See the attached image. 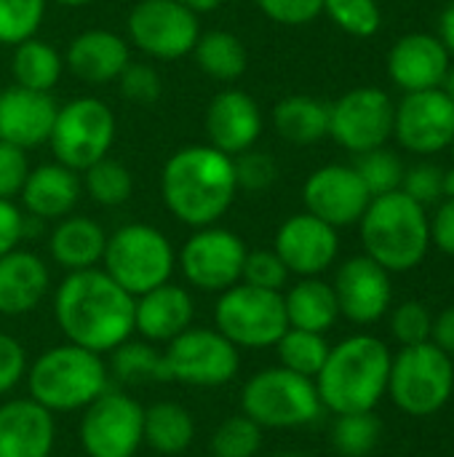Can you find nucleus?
<instances>
[{
	"mask_svg": "<svg viewBox=\"0 0 454 457\" xmlns=\"http://www.w3.org/2000/svg\"><path fill=\"white\" fill-rule=\"evenodd\" d=\"M241 281L257 289L281 292L284 284L289 281V268L276 254V249H254V252H246Z\"/></svg>",
	"mask_w": 454,
	"mask_h": 457,
	"instance_id": "37998d69",
	"label": "nucleus"
},
{
	"mask_svg": "<svg viewBox=\"0 0 454 457\" xmlns=\"http://www.w3.org/2000/svg\"><path fill=\"white\" fill-rule=\"evenodd\" d=\"M380 420L375 412H351L337 415L332 428V445L343 457H367L380 442Z\"/></svg>",
	"mask_w": 454,
	"mask_h": 457,
	"instance_id": "e433bc0d",
	"label": "nucleus"
},
{
	"mask_svg": "<svg viewBox=\"0 0 454 457\" xmlns=\"http://www.w3.org/2000/svg\"><path fill=\"white\" fill-rule=\"evenodd\" d=\"M431 329H433V316L423 303H415V300L401 303L391 316V332L404 348L428 343Z\"/></svg>",
	"mask_w": 454,
	"mask_h": 457,
	"instance_id": "c03bdc74",
	"label": "nucleus"
},
{
	"mask_svg": "<svg viewBox=\"0 0 454 457\" xmlns=\"http://www.w3.org/2000/svg\"><path fill=\"white\" fill-rule=\"evenodd\" d=\"M102 270L131 297L171 281L177 254L171 241L153 225L131 222L107 236Z\"/></svg>",
	"mask_w": 454,
	"mask_h": 457,
	"instance_id": "423d86ee",
	"label": "nucleus"
},
{
	"mask_svg": "<svg viewBox=\"0 0 454 457\" xmlns=\"http://www.w3.org/2000/svg\"><path fill=\"white\" fill-rule=\"evenodd\" d=\"M45 0H0V43L19 46L40 29Z\"/></svg>",
	"mask_w": 454,
	"mask_h": 457,
	"instance_id": "58836bf2",
	"label": "nucleus"
},
{
	"mask_svg": "<svg viewBox=\"0 0 454 457\" xmlns=\"http://www.w3.org/2000/svg\"><path fill=\"white\" fill-rule=\"evenodd\" d=\"M442 195L454 198V166L450 171H444V177H442Z\"/></svg>",
	"mask_w": 454,
	"mask_h": 457,
	"instance_id": "4d7b16f0",
	"label": "nucleus"
},
{
	"mask_svg": "<svg viewBox=\"0 0 454 457\" xmlns=\"http://www.w3.org/2000/svg\"><path fill=\"white\" fill-rule=\"evenodd\" d=\"M353 169L359 171V177L367 185L372 198L393 193V190H401L404 166H401V161L393 153H388L383 147L361 153V158H359V163Z\"/></svg>",
	"mask_w": 454,
	"mask_h": 457,
	"instance_id": "ea45409f",
	"label": "nucleus"
},
{
	"mask_svg": "<svg viewBox=\"0 0 454 457\" xmlns=\"http://www.w3.org/2000/svg\"><path fill=\"white\" fill-rule=\"evenodd\" d=\"M195 303L185 287L171 281L134 297V332L147 343H171L177 335L193 327Z\"/></svg>",
	"mask_w": 454,
	"mask_h": 457,
	"instance_id": "b1692460",
	"label": "nucleus"
},
{
	"mask_svg": "<svg viewBox=\"0 0 454 457\" xmlns=\"http://www.w3.org/2000/svg\"><path fill=\"white\" fill-rule=\"evenodd\" d=\"M442 169L433 166V163H420V166H412L409 171H404V179H401V190L417 201L420 206L425 204H433L439 195H442Z\"/></svg>",
	"mask_w": 454,
	"mask_h": 457,
	"instance_id": "09e8293b",
	"label": "nucleus"
},
{
	"mask_svg": "<svg viewBox=\"0 0 454 457\" xmlns=\"http://www.w3.org/2000/svg\"><path fill=\"white\" fill-rule=\"evenodd\" d=\"M396 104L380 88H353L329 104V134L351 153H369L393 134Z\"/></svg>",
	"mask_w": 454,
	"mask_h": 457,
	"instance_id": "2eb2a0df",
	"label": "nucleus"
},
{
	"mask_svg": "<svg viewBox=\"0 0 454 457\" xmlns=\"http://www.w3.org/2000/svg\"><path fill=\"white\" fill-rule=\"evenodd\" d=\"M54 3H59V5H67V8H83V5H88L91 0H54Z\"/></svg>",
	"mask_w": 454,
	"mask_h": 457,
	"instance_id": "bf43d9fd",
	"label": "nucleus"
},
{
	"mask_svg": "<svg viewBox=\"0 0 454 457\" xmlns=\"http://www.w3.org/2000/svg\"><path fill=\"white\" fill-rule=\"evenodd\" d=\"M128 62V43L110 29H86L67 48V67L83 83L118 80Z\"/></svg>",
	"mask_w": 454,
	"mask_h": 457,
	"instance_id": "bb28decb",
	"label": "nucleus"
},
{
	"mask_svg": "<svg viewBox=\"0 0 454 457\" xmlns=\"http://www.w3.org/2000/svg\"><path fill=\"white\" fill-rule=\"evenodd\" d=\"M393 134L401 147L417 155H433L452 145L454 102L442 88L412 91L396 107Z\"/></svg>",
	"mask_w": 454,
	"mask_h": 457,
	"instance_id": "dca6fc26",
	"label": "nucleus"
},
{
	"mask_svg": "<svg viewBox=\"0 0 454 457\" xmlns=\"http://www.w3.org/2000/svg\"><path fill=\"white\" fill-rule=\"evenodd\" d=\"M78 439L88 457H134L144 445V407L107 388L83 410Z\"/></svg>",
	"mask_w": 454,
	"mask_h": 457,
	"instance_id": "f8f14e48",
	"label": "nucleus"
},
{
	"mask_svg": "<svg viewBox=\"0 0 454 457\" xmlns=\"http://www.w3.org/2000/svg\"><path fill=\"white\" fill-rule=\"evenodd\" d=\"M302 201L308 214L324 220L332 228H348L364 217L372 195L353 166L332 163L308 177Z\"/></svg>",
	"mask_w": 454,
	"mask_h": 457,
	"instance_id": "f3484780",
	"label": "nucleus"
},
{
	"mask_svg": "<svg viewBox=\"0 0 454 457\" xmlns=\"http://www.w3.org/2000/svg\"><path fill=\"white\" fill-rule=\"evenodd\" d=\"M273 129L292 145H313L329 134V104L294 94L273 107Z\"/></svg>",
	"mask_w": 454,
	"mask_h": 457,
	"instance_id": "c756f323",
	"label": "nucleus"
},
{
	"mask_svg": "<svg viewBox=\"0 0 454 457\" xmlns=\"http://www.w3.org/2000/svg\"><path fill=\"white\" fill-rule=\"evenodd\" d=\"M83 193V182L78 171L62 163H40L29 169L27 182L21 187V204L32 220H62L67 217Z\"/></svg>",
	"mask_w": 454,
	"mask_h": 457,
	"instance_id": "a878e982",
	"label": "nucleus"
},
{
	"mask_svg": "<svg viewBox=\"0 0 454 457\" xmlns=\"http://www.w3.org/2000/svg\"><path fill=\"white\" fill-rule=\"evenodd\" d=\"M452 391V356H447L431 340L401 348L399 356L391 361L388 396L401 412L412 418H428L439 412L450 402Z\"/></svg>",
	"mask_w": 454,
	"mask_h": 457,
	"instance_id": "6e6552de",
	"label": "nucleus"
},
{
	"mask_svg": "<svg viewBox=\"0 0 454 457\" xmlns=\"http://www.w3.org/2000/svg\"><path fill=\"white\" fill-rule=\"evenodd\" d=\"M431 343L439 345L447 356H452L454 359V305H450L447 311H442V313L433 319Z\"/></svg>",
	"mask_w": 454,
	"mask_h": 457,
	"instance_id": "864d4df0",
	"label": "nucleus"
},
{
	"mask_svg": "<svg viewBox=\"0 0 454 457\" xmlns=\"http://www.w3.org/2000/svg\"><path fill=\"white\" fill-rule=\"evenodd\" d=\"M450 147H452V158H454V137H452V145H450Z\"/></svg>",
	"mask_w": 454,
	"mask_h": 457,
	"instance_id": "680f3d73",
	"label": "nucleus"
},
{
	"mask_svg": "<svg viewBox=\"0 0 454 457\" xmlns=\"http://www.w3.org/2000/svg\"><path fill=\"white\" fill-rule=\"evenodd\" d=\"M51 276L45 262L24 249H13L0 257V316L16 319L32 313L45 292Z\"/></svg>",
	"mask_w": 454,
	"mask_h": 457,
	"instance_id": "393cba45",
	"label": "nucleus"
},
{
	"mask_svg": "<svg viewBox=\"0 0 454 457\" xmlns=\"http://www.w3.org/2000/svg\"><path fill=\"white\" fill-rule=\"evenodd\" d=\"M246 244L227 228H198L182 246L177 262L185 281L198 292H225L241 281Z\"/></svg>",
	"mask_w": 454,
	"mask_h": 457,
	"instance_id": "4468645a",
	"label": "nucleus"
},
{
	"mask_svg": "<svg viewBox=\"0 0 454 457\" xmlns=\"http://www.w3.org/2000/svg\"><path fill=\"white\" fill-rule=\"evenodd\" d=\"M59 104L45 91H29L11 86L0 91V142L21 150L48 142Z\"/></svg>",
	"mask_w": 454,
	"mask_h": 457,
	"instance_id": "412c9836",
	"label": "nucleus"
},
{
	"mask_svg": "<svg viewBox=\"0 0 454 457\" xmlns=\"http://www.w3.org/2000/svg\"><path fill=\"white\" fill-rule=\"evenodd\" d=\"M391 351L372 335H353L334 348L316 375V391L326 410L334 415L372 412L388 394Z\"/></svg>",
	"mask_w": 454,
	"mask_h": 457,
	"instance_id": "7ed1b4c3",
	"label": "nucleus"
},
{
	"mask_svg": "<svg viewBox=\"0 0 454 457\" xmlns=\"http://www.w3.org/2000/svg\"><path fill=\"white\" fill-rule=\"evenodd\" d=\"M62 70H64V59L59 56V51L51 43L29 37V40L13 46L11 72H13L16 86L51 94V88L62 78Z\"/></svg>",
	"mask_w": 454,
	"mask_h": 457,
	"instance_id": "473e14b6",
	"label": "nucleus"
},
{
	"mask_svg": "<svg viewBox=\"0 0 454 457\" xmlns=\"http://www.w3.org/2000/svg\"><path fill=\"white\" fill-rule=\"evenodd\" d=\"M273 249L284 260L289 273L310 278L332 268L340 252V238H337V228L305 212V214L289 217L278 228Z\"/></svg>",
	"mask_w": 454,
	"mask_h": 457,
	"instance_id": "6ab92c4d",
	"label": "nucleus"
},
{
	"mask_svg": "<svg viewBox=\"0 0 454 457\" xmlns=\"http://www.w3.org/2000/svg\"><path fill=\"white\" fill-rule=\"evenodd\" d=\"M359 222L367 257L388 273L412 270L425 260L431 246V222L425 209L404 190L372 198Z\"/></svg>",
	"mask_w": 454,
	"mask_h": 457,
	"instance_id": "20e7f679",
	"label": "nucleus"
},
{
	"mask_svg": "<svg viewBox=\"0 0 454 457\" xmlns=\"http://www.w3.org/2000/svg\"><path fill=\"white\" fill-rule=\"evenodd\" d=\"M27 236V217L13 201L0 198V257L13 252Z\"/></svg>",
	"mask_w": 454,
	"mask_h": 457,
	"instance_id": "3c124183",
	"label": "nucleus"
},
{
	"mask_svg": "<svg viewBox=\"0 0 454 457\" xmlns=\"http://www.w3.org/2000/svg\"><path fill=\"white\" fill-rule=\"evenodd\" d=\"M273 457H310V455H305V453H297V450H289V453H278V455H273Z\"/></svg>",
	"mask_w": 454,
	"mask_h": 457,
	"instance_id": "052dcab7",
	"label": "nucleus"
},
{
	"mask_svg": "<svg viewBox=\"0 0 454 457\" xmlns=\"http://www.w3.org/2000/svg\"><path fill=\"white\" fill-rule=\"evenodd\" d=\"M206 134L209 145L230 158L254 147L262 134L260 104L241 88L219 91L206 110Z\"/></svg>",
	"mask_w": 454,
	"mask_h": 457,
	"instance_id": "aec40b11",
	"label": "nucleus"
},
{
	"mask_svg": "<svg viewBox=\"0 0 454 457\" xmlns=\"http://www.w3.org/2000/svg\"><path fill=\"white\" fill-rule=\"evenodd\" d=\"M324 11L340 29L356 37H369L383 24L377 0H324Z\"/></svg>",
	"mask_w": 454,
	"mask_h": 457,
	"instance_id": "a19ab883",
	"label": "nucleus"
},
{
	"mask_svg": "<svg viewBox=\"0 0 454 457\" xmlns=\"http://www.w3.org/2000/svg\"><path fill=\"white\" fill-rule=\"evenodd\" d=\"M83 187H86L91 201L112 209V206H120L131 198L134 179H131V171L126 169V163L104 155L102 161L91 163L83 171Z\"/></svg>",
	"mask_w": 454,
	"mask_h": 457,
	"instance_id": "c9c22d12",
	"label": "nucleus"
},
{
	"mask_svg": "<svg viewBox=\"0 0 454 457\" xmlns=\"http://www.w3.org/2000/svg\"><path fill=\"white\" fill-rule=\"evenodd\" d=\"M54 319L67 343L104 356L134 335V297L99 268L75 270L54 295Z\"/></svg>",
	"mask_w": 454,
	"mask_h": 457,
	"instance_id": "f257e3e1",
	"label": "nucleus"
},
{
	"mask_svg": "<svg viewBox=\"0 0 454 457\" xmlns=\"http://www.w3.org/2000/svg\"><path fill=\"white\" fill-rule=\"evenodd\" d=\"M209 450L214 457H257L262 450V428L244 412L225 418L211 434Z\"/></svg>",
	"mask_w": 454,
	"mask_h": 457,
	"instance_id": "4c0bfd02",
	"label": "nucleus"
},
{
	"mask_svg": "<svg viewBox=\"0 0 454 457\" xmlns=\"http://www.w3.org/2000/svg\"><path fill=\"white\" fill-rule=\"evenodd\" d=\"M27 375V351L24 345L0 332V396L11 394Z\"/></svg>",
	"mask_w": 454,
	"mask_h": 457,
	"instance_id": "8fccbe9b",
	"label": "nucleus"
},
{
	"mask_svg": "<svg viewBox=\"0 0 454 457\" xmlns=\"http://www.w3.org/2000/svg\"><path fill=\"white\" fill-rule=\"evenodd\" d=\"M442 86H444L442 91H444V94H447V96H450V99L454 102V64H450V70H447V78H444V83H442Z\"/></svg>",
	"mask_w": 454,
	"mask_h": 457,
	"instance_id": "13d9d810",
	"label": "nucleus"
},
{
	"mask_svg": "<svg viewBox=\"0 0 454 457\" xmlns=\"http://www.w3.org/2000/svg\"><path fill=\"white\" fill-rule=\"evenodd\" d=\"M447 70H450V51L436 35H425V32L404 35L388 54L391 80L407 94L442 88Z\"/></svg>",
	"mask_w": 454,
	"mask_h": 457,
	"instance_id": "4be33fe9",
	"label": "nucleus"
},
{
	"mask_svg": "<svg viewBox=\"0 0 454 457\" xmlns=\"http://www.w3.org/2000/svg\"><path fill=\"white\" fill-rule=\"evenodd\" d=\"M195 439V420L177 402H158L144 410V445L161 455H182Z\"/></svg>",
	"mask_w": 454,
	"mask_h": 457,
	"instance_id": "7c9ffc66",
	"label": "nucleus"
},
{
	"mask_svg": "<svg viewBox=\"0 0 454 457\" xmlns=\"http://www.w3.org/2000/svg\"><path fill=\"white\" fill-rule=\"evenodd\" d=\"M128 37L153 59H182L201 37L198 13L179 0H139L128 13Z\"/></svg>",
	"mask_w": 454,
	"mask_h": 457,
	"instance_id": "ddd939ff",
	"label": "nucleus"
},
{
	"mask_svg": "<svg viewBox=\"0 0 454 457\" xmlns=\"http://www.w3.org/2000/svg\"><path fill=\"white\" fill-rule=\"evenodd\" d=\"M118 86H120L123 99L136 102V104H153L161 96V75L150 64L128 62L118 78Z\"/></svg>",
	"mask_w": 454,
	"mask_h": 457,
	"instance_id": "a18cd8bd",
	"label": "nucleus"
},
{
	"mask_svg": "<svg viewBox=\"0 0 454 457\" xmlns=\"http://www.w3.org/2000/svg\"><path fill=\"white\" fill-rule=\"evenodd\" d=\"M24 378L29 399L48 412H83L110 386L104 359L72 343L43 351Z\"/></svg>",
	"mask_w": 454,
	"mask_h": 457,
	"instance_id": "39448f33",
	"label": "nucleus"
},
{
	"mask_svg": "<svg viewBox=\"0 0 454 457\" xmlns=\"http://www.w3.org/2000/svg\"><path fill=\"white\" fill-rule=\"evenodd\" d=\"M182 5H187L190 11H195V13H209V11H214V8H219L225 0H179Z\"/></svg>",
	"mask_w": 454,
	"mask_h": 457,
	"instance_id": "6e6d98bb",
	"label": "nucleus"
},
{
	"mask_svg": "<svg viewBox=\"0 0 454 457\" xmlns=\"http://www.w3.org/2000/svg\"><path fill=\"white\" fill-rule=\"evenodd\" d=\"M217 332L241 348H273L289 329L284 295L257 289L244 281L219 292L214 308Z\"/></svg>",
	"mask_w": 454,
	"mask_h": 457,
	"instance_id": "1a4fd4ad",
	"label": "nucleus"
},
{
	"mask_svg": "<svg viewBox=\"0 0 454 457\" xmlns=\"http://www.w3.org/2000/svg\"><path fill=\"white\" fill-rule=\"evenodd\" d=\"M233 171H235L238 190H246V193H265L278 179V166L273 155L254 150V147L233 155Z\"/></svg>",
	"mask_w": 454,
	"mask_h": 457,
	"instance_id": "79ce46f5",
	"label": "nucleus"
},
{
	"mask_svg": "<svg viewBox=\"0 0 454 457\" xmlns=\"http://www.w3.org/2000/svg\"><path fill=\"white\" fill-rule=\"evenodd\" d=\"M163 367L169 383L193 388H222L235 380L241 370L238 348L217 329L190 327L166 343Z\"/></svg>",
	"mask_w": 454,
	"mask_h": 457,
	"instance_id": "9b49d317",
	"label": "nucleus"
},
{
	"mask_svg": "<svg viewBox=\"0 0 454 457\" xmlns=\"http://www.w3.org/2000/svg\"><path fill=\"white\" fill-rule=\"evenodd\" d=\"M431 222V244H436L444 254L454 257V198H447Z\"/></svg>",
	"mask_w": 454,
	"mask_h": 457,
	"instance_id": "603ef678",
	"label": "nucleus"
},
{
	"mask_svg": "<svg viewBox=\"0 0 454 457\" xmlns=\"http://www.w3.org/2000/svg\"><path fill=\"white\" fill-rule=\"evenodd\" d=\"M241 410L265 431L310 426L318 420L324 404L310 378L289 372L278 364L246 380L241 391Z\"/></svg>",
	"mask_w": 454,
	"mask_h": 457,
	"instance_id": "0eeeda50",
	"label": "nucleus"
},
{
	"mask_svg": "<svg viewBox=\"0 0 454 457\" xmlns=\"http://www.w3.org/2000/svg\"><path fill=\"white\" fill-rule=\"evenodd\" d=\"M29 174V161L27 153L16 145L0 142V198L13 201Z\"/></svg>",
	"mask_w": 454,
	"mask_h": 457,
	"instance_id": "49530a36",
	"label": "nucleus"
},
{
	"mask_svg": "<svg viewBox=\"0 0 454 457\" xmlns=\"http://www.w3.org/2000/svg\"><path fill=\"white\" fill-rule=\"evenodd\" d=\"M193 54H195V64L201 67V72H206L209 78L222 80V83L238 80L249 67L246 46L241 43L238 35H233L227 29H211V32L201 35Z\"/></svg>",
	"mask_w": 454,
	"mask_h": 457,
	"instance_id": "2f4dec72",
	"label": "nucleus"
},
{
	"mask_svg": "<svg viewBox=\"0 0 454 457\" xmlns=\"http://www.w3.org/2000/svg\"><path fill=\"white\" fill-rule=\"evenodd\" d=\"M161 195L182 225H217L238 195L233 158L211 145L179 147L163 166Z\"/></svg>",
	"mask_w": 454,
	"mask_h": 457,
	"instance_id": "f03ea898",
	"label": "nucleus"
},
{
	"mask_svg": "<svg viewBox=\"0 0 454 457\" xmlns=\"http://www.w3.org/2000/svg\"><path fill=\"white\" fill-rule=\"evenodd\" d=\"M107 233L104 228L91 217H62L59 225L51 230L48 252L59 268L67 273L96 268L104 257Z\"/></svg>",
	"mask_w": 454,
	"mask_h": 457,
	"instance_id": "cd10ccee",
	"label": "nucleus"
},
{
	"mask_svg": "<svg viewBox=\"0 0 454 457\" xmlns=\"http://www.w3.org/2000/svg\"><path fill=\"white\" fill-rule=\"evenodd\" d=\"M257 5L268 19L286 27L310 24L324 11V0H257Z\"/></svg>",
	"mask_w": 454,
	"mask_h": 457,
	"instance_id": "de8ad7c7",
	"label": "nucleus"
},
{
	"mask_svg": "<svg viewBox=\"0 0 454 457\" xmlns=\"http://www.w3.org/2000/svg\"><path fill=\"white\" fill-rule=\"evenodd\" d=\"M273 348H276L278 364L284 370L316 380V375L321 372L332 345L318 332H305V329H292L289 327Z\"/></svg>",
	"mask_w": 454,
	"mask_h": 457,
	"instance_id": "f704fd0d",
	"label": "nucleus"
},
{
	"mask_svg": "<svg viewBox=\"0 0 454 457\" xmlns=\"http://www.w3.org/2000/svg\"><path fill=\"white\" fill-rule=\"evenodd\" d=\"M439 40L444 43V48L454 54V0L444 8V13H442V19H439Z\"/></svg>",
	"mask_w": 454,
	"mask_h": 457,
	"instance_id": "5fc2aeb1",
	"label": "nucleus"
},
{
	"mask_svg": "<svg viewBox=\"0 0 454 457\" xmlns=\"http://www.w3.org/2000/svg\"><path fill=\"white\" fill-rule=\"evenodd\" d=\"M332 289L340 305V316L361 327L383 319L393 300L388 270L367 254L351 257L348 262H343V268L334 276Z\"/></svg>",
	"mask_w": 454,
	"mask_h": 457,
	"instance_id": "a211bd4d",
	"label": "nucleus"
},
{
	"mask_svg": "<svg viewBox=\"0 0 454 457\" xmlns=\"http://www.w3.org/2000/svg\"><path fill=\"white\" fill-rule=\"evenodd\" d=\"M107 370L126 386L169 383L166 367H163V351H158L147 340L134 343L128 337L126 343H120L115 351H110V367Z\"/></svg>",
	"mask_w": 454,
	"mask_h": 457,
	"instance_id": "72a5a7b5",
	"label": "nucleus"
},
{
	"mask_svg": "<svg viewBox=\"0 0 454 457\" xmlns=\"http://www.w3.org/2000/svg\"><path fill=\"white\" fill-rule=\"evenodd\" d=\"M115 142V115L96 96H78L56 110V120L48 137L56 163L86 171L102 161Z\"/></svg>",
	"mask_w": 454,
	"mask_h": 457,
	"instance_id": "9d476101",
	"label": "nucleus"
},
{
	"mask_svg": "<svg viewBox=\"0 0 454 457\" xmlns=\"http://www.w3.org/2000/svg\"><path fill=\"white\" fill-rule=\"evenodd\" d=\"M54 445V412L32 399L0 404V457H51Z\"/></svg>",
	"mask_w": 454,
	"mask_h": 457,
	"instance_id": "5701e85b",
	"label": "nucleus"
},
{
	"mask_svg": "<svg viewBox=\"0 0 454 457\" xmlns=\"http://www.w3.org/2000/svg\"><path fill=\"white\" fill-rule=\"evenodd\" d=\"M284 308H286V321L292 329H305V332H318V335L332 329L334 321L340 319L334 289L318 276L297 281L284 295Z\"/></svg>",
	"mask_w": 454,
	"mask_h": 457,
	"instance_id": "c85d7f7f",
	"label": "nucleus"
}]
</instances>
